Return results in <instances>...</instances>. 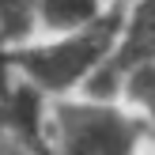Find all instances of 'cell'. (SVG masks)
<instances>
[{
    "instance_id": "8992f818",
    "label": "cell",
    "mask_w": 155,
    "mask_h": 155,
    "mask_svg": "<svg viewBox=\"0 0 155 155\" xmlns=\"http://www.w3.org/2000/svg\"><path fill=\"white\" fill-rule=\"evenodd\" d=\"M0 155H15V151H0Z\"/></svg>"
},
{
    "instance_id": "3957f363",
    "label": "cell",
    "mask_w": 155,
    "mask_h": 155,
    "mask_svg": "<svg viewBox=\"0 0 155 155\" xmlns=\"http://www.w3.org/2000/svg\"><path fill=\"white\" fill-rule=\"evenodd\" d=\"M155 61V0H136L133 12L121 23V38H117V53L95 72V80L87 83L91 98H110L114 91H121V76L133 64H148Z\"/></svg>"
},
{
    "instance_id": "277c9868",
    "label": "cell",
    "mask_w": 155,
    "mask_h": 155,
    "mask_svg": "<svg viewBox=\"0 0 155 155\" xmlns=\"http://www.w3.org/2000/svg\"><path fill=\"white\" fill-rule=\"evenodd\" d=\"M106 19V0H38V27L49 34H80Z\"/></svg>"
},
{
    "instance_id": "6da1fadb",
    "label": "cell",
    "mask_w": 155,
    "mask_h": 155,
    "mask_svg": "<svg viewBox=\"0 0 155 155\" xmlns=\"http://www.w3.org/2000/svg\"><path fill=\"white\" fill-rule=\"evenodd\" d=\"M121 23L117 15H106L98 27H87L80 34H61L53 42L30 45L19 53V72L45 95H61L72 87H87L95 72L117 53Z\"/></svg>"
},
{
    "instance_id": "7a4b0ae2",
    "label": "cell",
    "mask_w": 155,
    "mask_h": 155,
    "mask_svg": "<svg viewBox=\"0 0 155 155\" xmlns=\"http://www.w3.org/2000/svg\"><path fill=\"white\" fill-rule=\"evenodd\" d=\"M49 136L57 155H136L144 125L102 98H83L49 110Z\"/></svg>"
},
{
    "instance_id": "5b68a950",
    "label": "cell",
    "mask_w": 155,
    "mask_h": 155,
    "mask_svg": "<svg viewBox=\"0 0 155 155\" xmlns=\"http://www.w3.org/2000/svg\"><path fill=\"white\" fill-rule=\"evenodd\" d=\"M121 95L133 102V110L140 117H148L155 125V61L148 64H133L121 76Z\"/></svg>"
}]
</instances>
